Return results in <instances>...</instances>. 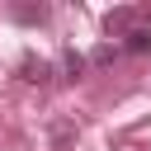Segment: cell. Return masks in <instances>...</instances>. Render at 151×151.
Segmentation results:
<instances>
[{
  "label": "cell",
  "mask_w": 151,
  "mask_h": 151,
  "mask_svg": "<svg viewBox=\"0 0 151 151\" xmlns=\"http://www.w3.org/2000/svg\"><path fill=\"white\" fill-rule=\"evenodd\" d=\"M137 28H142V9H132V5H118V9L104 14V33H109V38H127V33H137Z\"/></svg>",
  "instance_id": "6da1fadb"
},
{
  "label": "cell",
  "mask_w": 151,
  "mask_h": 151,
  "mask_svg": "<svg viewBox=\"0 0 151 151\" xmlns=\"http://www.w3.org/2000/svg\"><path fill=\"white\" fill-rule=\"evenodd\" d=\"M19 76H24L28 85H42V80L52 76V66H47L42 57H33V52H24V57H19Z\"/></svg>",
  "instance_id": "7a4b0ae2"
},
{
  "label": "cell",
  "mask_w": 151,
  "mask_h": 151,
  "mask_svg": "<svg viewBox=\"0 0 151 151\" xmlns=\"http://www.w3.org/2000/svg\"><path fill=\"white\" fill-rule=\"evenodd\" d=\"M9 14L19 24H47V5H9Z\"/></svg>",
  "instance_id": "3957f363"
},
{
  "label": "cell",
  "mask_w": 151,
  "mask_h": 151,
  "mask_svg": "<svg viewBox=\"0 0 151 151\" xmlns=\"http://www.w3.org/2000/svg\"><path fill=\"white\" fill-rule=\"evenodd\" d=\"M123 47H127V52H146V47H151V28L142 24L137 33H127V38H123Z\"/></svg>",
  "instance_id": "277c9868"
},
{
  "label": "cell",
  "mask_w": 151,
  "mask_h": 151,
  "mask_svg": "<svg viewBox=\"0 0 151 151\" xmlns=\"http://www.w3.org/2000/svg\"><path fill=\"white\" fill-rule=\"evenodd\" d=\"M80 71H85V57L80 52H66V80H76Z\"/></svg>",
  "instance_id": "5b68a950"
}]
</instances>
